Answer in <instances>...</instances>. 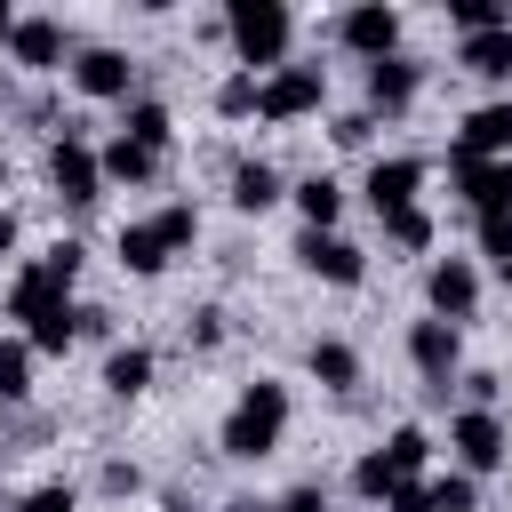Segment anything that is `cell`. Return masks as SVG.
I'll use <instances>...</instances> for the list:
<instances>
[{"mask_svg": "<svg viewBox=\"0 0 512 512\" xmlns=\"http://www.w3.org/2000/svg\"><path fill=\"white\" fill-rule=\"evenodd\" d=\"M288 416H296L288 384H280V376H256V384H240V400L224 408V424H216V448H224L232 464H264V456H280V440H288Z\"/></svg>", "mask_w": 512, "mask_h": 512, "instance_id": "cell-1", "label": "cell"}, {"mask_svg": "<svg viewBox=\"0 0 512 512\" xmlns=\"http://www.w3.org/2000/svg\"><path fill=\"white\" fill-rule=\"evenodd\" d=\"M224 40H232L240 72H280L288 48H296V16L280 0H232L224 8Z\"/></svg>", "mask_w": 512, "mask_h": 512, "instance_id": "cell-2", "label": "cell"}, {"mask_svg": "<svg viewBox=\"0 0 512 512\" xmlns=\"http://www.w3.org/2000/svg\"><path fill=\"white\" fill-rule=\"evenodd\" d=\"M320 104H328V64H280L256 80V120H272V128L312 120Z\"/></svg>", "mask_w": 512, "mask_h": 512, "instance_id": "cell-3", "label": "cell"}, {"mask_svg": "<svg viewBox=\"0 0 512 512\" xmlns=\"http://www.w3.org/2000/svg\"><path fill=\"white\" fill-rule=\"evenodd\" d=\"M448 456H456L464 480H488V472L512 456V424H504L496 408H456V416H448Z\"/></svg>", "mask_w": 512, "mask_h": 512, "instance_id": "cell-4", "label": "cell"}, {"mask_svg": "<svg viewBox=\"0 0 512 512\" xmlns=\"http://www.w3.org/2000/svg\"><path fill=\"white\" fill-rule=\"evenodd\" d=\"M48 192H56L64 208H96V200H104V168H96V144H88L80 128L48 136Z\"/></svg>", "mask_w": 512, "mask_h": 512, "instance_id": "cell-5", "label": "cell"}, {"mask_svg": "<svg viewBox=\"0 0 512 512\" xmlns=\"http://www.w3.org/2000/svg\"><path fill=\"white\" fill-rule=\"evenodd\" d=\"M400 32H408V16H400L392 0H352V8L336 16V40H344L360 64H384V56H400Z\"/></svg>", "mask_w": 512, "mask_h": 512, "instance_id": "cell-6", "label": "cell"}, {"mask_svg": "<svg viewBox=\"0 0 512 512\" xmlns=\"http://www.w3.org/2000/svg\"><path fill=\"white\" fill-rule=\"evenodd\" d=\"M72 88L88 104H128L136 96V56L112 48V40H88V48H72Z\"/></svg>", "mask_w": 512, "mask_h": 512, "instance_id": "cell-7", "label": "cell"}, {"mask_svg": "<svg viewBox=\"0 0 512 512\" xmlns=\"http://www.w3.org/2000/svg\"><path fill=\"white\" fill-rule=\"evenodd\" d=\"M424 304H432V320L464 328V320L480 312V264H472V256H440V264L424 272Z\"/></svg>", "mask_w": 512, "mask_h": 512, "instance_id": "cell-8", "label": "cell"}, {"mask_svg": "<svg viewBox=\"0 0 512 512\" xmlns=\"http://www.w3.org/2000/svg\"><path fill=\"white\" fill-rule=\"evenodd\" d=\"M296 264H304L312 280H328V288H360V280H368V248H352L344 232H304V240H296Z\"/></svg>", "mask_w": 512, "mask_h": 512, "instance_id": "cell-9", "label": "cell"}, {"mask_svg": "<svg viewBox=\"0 0 512 512\" xmlns=\"http://www.w3.org/2000/svg\"><path fill=\"white\" fill-rule=\"evenodd\" d=\"M112 256H120V272H136V280H160V272L176 264V248H168L160 216H128V224L112 232Z\"/></svg>", "mask_w": 512, "mask_h": 512, "instance_id": "cell-10", "label": "cell"}, {"mask_svg": "<svg viewBox=\"0 0 512 512\" xmlns=\"http://www.w3.org/2000/svg\"><path fill=\"white\" fill-rule=\"evenodd\" d=\"M408 360H416L424 384L448 392V376L464 368V328H448V320H416V328H408Z\"/></svg>", "mask_w": 512, "mask_h": 512, "instance_id": "cell-11", "label": "cell"}, {"mask_svg": "<svg viewBox=\"0 0 512 512\" xmlns=\"http://www.w3.org/2000/svg\"><path fill=\"white\" fill-rule=\"evenodd\" d=\"M8 56H16L24 72H56V64L72 56V32H64V16H16V32H8Z\"/></svg>", "mask_w": 512, "mask_h": 512, "instance_id": "cell-12", "label": "cell"}, {"mask_svg": "<svg viewBox=\"0 0 512 512\" xmlns=\"http://www.w3.org/2000/svg\"><path fill=\"white\" fill-rule=\"evenodd\" d=\"M424 176H432V168H424L416 152H392V160H376V168H368V184H360V192H368V208H376V216H392V208H416Z\"/></svg>", "mask_w": 512, "mask_h": 512, "instance_id": "cell-13", "label": "cell"}, {"mask_svg": "<svg viewBox=\"0 0 512 512\" xmlns=\"http://www.w3.org/2000/svg\"><path fill=\"white\" fill-rule=\"evenodd\" d=\"M448 184H456V200L480 216V208H512V176H504V160H472V152H448Z\"/></svg>", "mask_w": 512, "mask_h": 512, "instance_id": "cell-14", "label": "cell"}, {"mask_svg": "<svg viewBox=\"0 0 512 512\" xmlns=\"http://www.w3.org/2000/svg\"><path fill=\"white\" fill-rule=\"evenodd\" d=\"M448 152H472V160H496V152H512V96H488V104H472L464 120H456V144Z\"/></svg>", "mask_w": 512, "mask_h": 512, "instance_id": "cell-15", "label": "cell"}, {"mask_svg": "<svg viewBox=\"0 0 512 512\" xmlns=\"http://www.w3.org/2000/svg\"><path fill=\"white\" fill-rule=\"evenodd\" d=\"M360 88H368V104H360L368 120H376V112H408L416 88H424V64H416V56H384V64H368Z\"/></svg>", "mask_w": 512, "mask_h": 512, "instance_id": "cell-16", "label": "cell"}, {"mask_svg": "<svg viewBox=\"0 0 512 512\" xmlns=\"http://www.w3.org/2000/svg\"><path fill=\"white\" fill-rule=\"evenodd\" d=\"M56 304H72V288H56V280H48V264L32 256V264L8 280V296H0V320H24V328H32V320H40V312H56Z\"/></svg>", "mask_w": 512, "mask_h": 512, "instance_id": "cell-17", "label": "cell"}, {"mask_svg": "<svg viewBox=\"0 0 512 512\" xmlns=\"http://www.w3.org/2000/svg\"><path fill=\"white\" fill-rule=\"evenodd\" d=\"M288 200V176L272 168V160H232V208L240 216H264V208H280Z\"/></svg>", "mask_w": 512, "mask_h": 512, "instance_id": "cell-18", "label": "cell"}, {"mask_svg": "<svg viewBox=\"0 0 512 512\" xmlns=\"http://www.w3.org/2000/svg\"><path fill=\"white\" fill-rule=\"evenodd\" d=\"M288 200H296V216H304V232H336V216H344V184H336L328 168H312V176H296V184H288Z\"/></svg>", "mask_w": 512, "mask_h": 512, "instance_id": "cell-19", "label": "cell"}, {"mask_svg": "<svg viewBox=\"0 0 512 512\" xmlns=\"http://www.w3.org/2000/svg\"><path fill=\"white\" fill-rule=\"evenodd\" d=\"M304 368H312L320 392H360V352H352L344 336H312V344H304Z\"/></svg>", "mask_w": 512, "mask_h": 512, "instance_id": "cell-20", "label": "cell"}, {"mask_svg": "<svg viewBox=\"0 0 512 512\" xmlns=\"http://www.w3.org/2000/svg\"><path fill=\"white\" fill-rule=\"evenodd\" d=\"M152 376H160L152 344H112V352H104V392H112V400H144Z\"/></svg>", "mask_w": 512, "mask_h": 512, "instance_id": "cell-21", "label": "cell"}, {"mask_svg": "<svg viewBox=\"0 0 512 512\" xmlns=\"http://www.w3.org/2000/svg\"><path fill=\"white\" fill-rule=\"evenodd\" d=\"M120 136L144 144V152H168V144H176V112L152 104V96H128V104H120Z\"/></svg>", "mask_w": 512, "mask_h": 512, "instance_id": "cell-22", "label": "cell"}, {"mask_svg": "<svg viewBox=\"0 0 512 512\" xmlns=\"http://www.w3.org/2000/svg\"><path fill=\"white\" fill-rule=\"evenodd\" d=\"M456 64L480 72V80H512V24H496V32H464V40H456Z\"/></svg>", "mask_w": 512, "mask_h": 512, "instance_id": "cell-23", "label": "cell"}, {"mask_svg": "<svg viewBox=\"0 0 512 512\" xmlns=\"http://www.w3.org/2000/svg\"><path fill=\"white\" fill-rule=\"evenodd\" d=\"M96 168H104V184H152V176H160V152L112 136V144H96Z\"/></svg>", "mask_w": 512, "mask_h": 512, "instance_id": "cell-24", "label": "cell"}, {"mask_svg": "<svg viewBox=\"0 0 512 512\" xmlns=\"http://www.w3.org/2000/svg\"><path fill=\"white\" fill-rule=\"evenodd\" d=\"M32 344L24 336H0V408H16V400H32Z\"/></svg>", "mask_w": 512, "mask_h": 512, "instance_id": "cell-25", "label": "cell"}, {"mask_svg": "<svg viewBox=\"0 0 512 512\" xmlns=\"http://www.w3.org/2000/svg\"><path fill=\"white\" fill-rule=\"evenodd\" d=\"M376 224H384V248H392V256H424V248H432V216H424V208H392V216H376Z\"/></svg>", "mask_w": 512, "mask_h": 512, "instance_id": "cell-26", "label": "cell"}, {"mask_svg": "<svg viewBox=\"0 0 512 512\" xmlns=\"http://www.w3.org/2000/svg\"><path fill=\"white\" fill-rule=\"evenodd\" d=\"M24 344H32V352H72V344H80V320H72V304L40 312V320L24 328Z\"/></svg>", "mask_w": 512, "mask_h": 512, "instance_id": "cell-27", "label": "cell"}, {"mask_svg": "<svg viewBox=\"0 0 512 512\" xmlns=\"http://www.w3.org/2000/svg\"><path fill=\"white\" fill-rule=\"evenodd\" d=\"M424 456H432V432H424V424H400V432L384 440V464H392L400 480H416V472H424Z\"/></svg>", "mask_w": 512, "mask_h": 512, "instance_id": "cell-28", "label": "cell"}, {"mask_svg": "<svg viewBox=\"0 0 512 512\" xmlns=\"http://www.w3.org/2000/svg\"><path fill=\"white\" fill-rule=\"evenodd\" d=\"M448 24H456V40H464V32H496V24H512V8H504V0H448Z\"/></svg>", "mask_w": 512, "mask_h": 512, "instance_id": "cell-29", "label": "cell"}, {"mask_svg": "<svg viewBox=\"0 0 512 512\" xmlns=\"http://www.w3.org/2000/svg\"><path fill=\"white\" fill-rule=\"evenodd\" d=\"M392 488H400V472H392V464H384V448H368V456H360V464H352V496H368V504H384V496H392Z\"/></svg>", "mask_w": 512, "mask_h": 512, "instance_id": "cell-30", "label": "cell"}, {"mask_svg": "<svg viewBox=\"0 0 512 512\" xmlns=\"http://www.w3.org/2000/svg\"><path fill=\"white\" fill-rule=\"evenodd\" d=\"M424 496H432V512H480V480H464V472L424 480Z\"/></svg>", "mask_w": 512, "mask_h": 512, "instance_id": "cell-31", "label": "cell"}, {"mask_svg": "<svg viewBox=\"0 0 512 512\" xmlns=\"http://www.w3.org/2000/svg\"><path fill=\"white\" fill-rule=\"evenodd\" d=\"M256 112V72H224L216 80V120H248Z\"/></svg>", "mask_w": 512, "mask_h": 512, "instance_id": "cell-32", "label": "cell"}, {"mask_svg": "<svg viewBox=\"0 0 512 512\" xmlns=\"http://www.w3.org/2000/svg\"><path fill=\"white\" fill-rule=\"evenodd\" d=\"M152 216H160V232H168V248H176V256L200 240V208H192V200H168V208H152Z\"/></svg>", "mask_w": 512, "mask_h": 512, "instance_id": "cell-33", "label": "cell"}, {"mask_svg": "<svg viewBox=\"0 0 512 512\" xmlns=\"http://www.w3.org/2000/svg\"><path fill=\"white\" fill-rule=\"evenodd\" d=\"M224 336H232V320H224V304H200V312L184 320V344H192V352H216Z\"/></svg>", "mask_w": 512, "mask_h": 512, "instance_id": "cell-34", "label": "cell"}, {"mask_svg": "<svg viewBox=\"0 0 512 512\" xmlns=\"http://www.w3.org/2000/svg\"><path fill=\"white\" fill-rule=\"evenodd\" d=\"M40 264H48V280H56V288H72V280H80V264H88V248L64 232V240H48V256H40Z\"/></svg>", "mask_w": 512, "mask_h": 512, "instance_id": "cell-35", "label": "cell"}, {"mask_svg": "<svg viewBox=\"0 0 512 512\" xmlns=\"http://www.w3.org/2000/svg\"><path fill=\"white\" fill-rule=\"evenodd\" d=\"M472 232H480V256H512V208H480Z\"/></svg>", "mask_w": 512, "mask_h": 512, "instance_id": "cell-36", "label": "cell"}, {"mask_svg": "<svg viewBox=\"0 0 512 512\" xmlns=\"http://www.w3.org/2000/svg\"><path fill=\"white\" fill-rule=\"evenodd\" d=\"M16 512H80V496H72V480H40V488H24Z\"/></svg>", "mask_w": 512, "mask_h": 512, "instance_id": "cell-37", "label": "cell"}, {"mask_svg": "<svg viewBox=\"0 0 512 512\" xmlns=\"http://www.w3.org/2000/svg\"><path fill=\"white\" fill-rule=\"evenodd\" d=\"M368 136H376V120H368V112H336V120H328V144H344V152H360Z\"/></svg>", "mask_w": 512, "mask_h": 512, "instance_id": "cell-38", "label": "cell"}, {"mask_svg": "<svg viewBox=\"0 0 512 512\" xmlns=\"http://www.w3.org/2000/svg\"><path fill=\"white\" fill-rule=\"evenodd\" d=\"M96 488H104V496H136V488H144V472H136L128 456H112V464L96 472Z\"/></svg>", "mask_w": 512, "mask_h": 512, "instance_id": "cell-39", "label": "cell"}, {"mask_svg": "<svg viewBox=\"0 0 512 512\" xmlns=\"http://www.w3.org/2000/svg\"><path fill=\"white\" fill-rule=\"evenodd\" d=\"M272 512H328V488H320V480H296V488H288Z\"/></svg>", "mask_w": 512, "mask_h": 512, "instance_id": "cell-40", "label": "cell"}, {"mask_svg": "<svg viewBox=\"0 0 512 512\" xmlns=\"http://www.w3.org/2000/svg\"><path fill=\"white\" fill-rule=\"evenodd\" d=\"M384 512H432V496H424V488H416V480H400V488H392V496H384Z\"/></svg>", "mask_w": 512, "mask_h": 512, "instance_id": "cell-41", "label": "cell"}, {"mask_svg": "<svg viewBox=\"0 0 512 512\" xmlns=\"http://www.w3.org/2000/svg\"><path fill=\"white\" fill-rule=\"evenodd\" d=\"M464 392H472V408H488V400H496V376H488V368H472V376H464Z\"/></svg>", "mask_w": 512, "mask_h": 512, "instance_id": "cell-42", "label": "cell"}, {"mask_svg": "<svg viewBox=\"0 0 512 512\" xmlns=\"http://www.w3.org/2000/svg\"><path fill=\"white\" fill-rule=\"evenodd\" d=\"M0 256H16V216L0 208Z\"/></svg>", "mask_w": 512, "mask_h": 512, "instance_id": "cell-43", "label": "cell"}, {"mask_svg": "<svg viewBox=\"0 0 512 512\" xmlns=\"http://www.w3.org/2000/svg\"><path fill=\"white\" fill-rule=\"evenodd\" d=\"M8 32H16V8H8V0H0V48H8Z\"/></svg>", "mask_w": 512, "mask_h": 512, "instance_id": "cell-44", "label": "cell"}, {"mask_svg": "<svg viewBox=\"0 0 512 512\" xmlns=\"http://www.w3.org/2000/svg\"><path fill=\"white\" fill-rule=\"evenodd\" d=\"M496 280H504V288H512V256H496Z\"/></svg>", "mask_w": 512, "mask_h": 512, "instance_id": "cell-45", "label": "cell"}, {"mask_svg": "<svg viewBox=\"0 0 512 512\" xmlns=\"http://www.w3.org/2000/svg\"><path fill=\"white\" fill-rule=\"evenodd\" d=\"M0 192H8V152H0Z\"/></svg>", "mask_w": 512, "mask_h": 512, "instance_id": "cell-46", "label": "cell"}, {"mask_svg": "<svg viewBox=\"0 0 512 512\" xmlns=\"http://www.w3.org/2000/svg\"><path fill=\"white\" fill-rule=\"evenodd\" d=\"M504 176H512V160H504Z\"/></svg>", "mask_w": 512, "mask_h": 512, "instance_id": "cell-47", "label": "cell"}]
</instances>
